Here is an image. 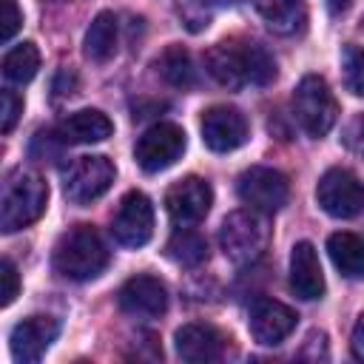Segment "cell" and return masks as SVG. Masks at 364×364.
Instances as JSON below:
<instances>
[{
    "mask_svg": "<svg viewBox=\"0 0 364 364\" xmlns=\"http://www.w3.org/2000/svg\"><path fill=\"white\" fill-rule=\"evenodd\" d=\"M205 68L219 85L230 91L242 88L245 82L267 85L276 77L273 54L262 43H253V40H225V43L210 46L205 54Z\"/></svg>",
    "mask_w": 364,
    "mask_h": 364,
    "instance_id": "1",
    "label": "cell"
},
{
    "mask_svg": "<svg viewBox=\"0 0 364 364\" xmlns=\"http://www.w3.org/2000/svg\"><path fill=\"white\" fill-rule=\"evenodd\" d=\"M51 264L63 279L88 282L108 267V247L91 225H74L57 239Z\"/></svg>",
    "mask_w": 364,
    "mask_h": 364,
    "instance_id": "2",
    "label": "cell"
},
{
    "mask_svg": "<svg viewBox=\"0 0 364 364\" xmlns=\"http://www.w3.org/2000/svg\"><path fill=\"white\" fill-rule=\"evenodd\" d=\"M48 205V185L43 182L40 173L14 168L3 179V193H0V228L3 233L23 230L34 225Z\"/></svg>",
    "mask_w": 364,
    "mask_h": 364,
    "instance_id": "3",
    "label": "cell"
},
{
    "mask_svg": "<svg viewBox=\"0 0 364 364\" xmlns=\"http://www.w3.org/2000/svg\"><path fill=\"white\" fill-rule=\"evenodd\" d=\"M267 239L270 228L264 216L253 208L228 213L219 228V245L233 264H253L267 250Z\"/></svg>",
    "mask_w": 364,
    "mask_h": 364,
    "instance_id": "4",
    "label": "cell"
},
{
    "mask_svg": "<svg viewBox=\"0 0 364 364\" xmlns=\"http://www.w3.org/2000/svg\"><path fill=\"white\" fill-rule=\"evenodd\" d=\"M293 117L307 136H324L338 119V102L324 77L307 74L293 91Z\"/></svg>",
    "mask_w": 364,
    "mask_h": 364,
    "instance_id": "5",
    "label": "cell"
},
{
    "mask_svg": "<svg viewBox=\"0 0 364 364\" xmlns=\"http://www.w3.org/2000/svg\"><path fill=\"white\" fill-rule=\"evenodd\" d=\"M114 176H117V168L108 156H102V154L77 156L63 176V191H65L68 202L91 205L114 185Z\"/></svg>",
    "mask_w": 364,
    "mask_h": 364,
    "instance_id": "6",
    "label": "cell"
},
{
    "mask_svg": "<svg viewBox=\"0 0 364 364\" xmlns=\"http://www.w3.org/2000/svg\"><path fill=\"white\" fill-rule=\"evenodd\" d=\"M236 193L239 199L259 210V213H276L287 205L290 196V182L282 171L276 168H264V165H253L247 171L239 173L236 179Z\"/></svg>",
    "mask_w": 364,
    "mask_h": 364,
    "instance_id": "7",
    "label": "cell"
},
{
    "mask_svg": "<svg viewBox=\"0 0 364 364\" xmlns=\"http://www.w3.org/2000/svg\"><path fill=\"white\" fill-rule=\"evenodd\" d=\"M316 202L336 219H353L364 210V182L347 168H330L316 185Z\"/></svg>",
    "mask_w": 364,
    "mask_h": 364,
    "instance_id": "8",
    "label": "cell"
},
{
    "mask_svg": "<svg viewBox=\"0 0 364 364\" xmlns=\"http://www.w3.org/2000/svg\"><path fill=\"white\" fill-rule=\"evenodd\" d=\"M185 151V131L173 122H156L151 125L134 148V159L145 173H159L171 168Z\"/></svg>",
    "mask_w": 364,
    "mask_h": 364,
    "instance_id": "9",
    "label": "cell"
},
{
    "mask_svg": "<svg viewBox=\"0 0 364 364\" xmlns=\"http://www.w3.org/2000/svg\"><path fill=\"white\" fill-rule=\"evenodd\" d=\"M111 233L125 247H142L154 236V205L142 191H131L122 196L114 219Z\"/></svg>",
    "mask_w": 364,
    "mask_h": 364,
    "instance_id": "10",
    "label": "cell"
},
{
    "mask_svg": "<svg viewBox=\"0 0 364 364\" xmlns=\"http://www.w3.org/2000/svg\"><path fill=\"white\" fill-rule=\"evenodd\" d=\"M213 205V191L199 176H185L165 193V210L173 225H196L208 216Z\"/></svg>",
    "mask_w": 364,
    "mask_h": 364,
    "instance_id": "11",
    "label": "cell"
},
{
    "mask_svg": "<svg viewBox=\"0 0 364 364\" xmlns=\"http://www.w3.org/2000/svg\"><path fill=\"white\" fill-rule=\"evenodd\" d=\"M202 142L216 151L228 154L247 142V119L233 105H213L202 114Z\"/></svg>",
    "mask_w": 364,
    "mask_h": 364,
    "instance_id": "12",
    "label": "cell"
},
{
    "mask_svg": "<svg viewBox=\"0 0 364 364\" xmlns=\"http://www.w3.org/2000/svg\"><path fill=\"white\" fill-rule=\"evenodd\" d=\"M173 341H176V355L182 361L208 364V361H222L225 358L230 338L219 327H213V324L191 321V324H182L176 330Z\"/></svg>",
    "mask_w": 364,
    "mask_h": 364,
    "instance_id": "13",
    "label": "cell"
},
{
    "mask_svg": "<svg viewBox=\"0 0 364 364\" xmlns=\"http://www.w3.org/2000/svg\"><path fill=\"white\" fill-rule=\"evenodd\" d=\"M57 333H60V321L54 316H28V318L17 321L9 336L14 361H23V364L40 361L46 355V350L51 347V341L57 338Z\"/></svg>",
    "mask_w": 364,
    "mask_h": 364,
    "instance_id": "14",
    "label": "cell"
},
{
    "mask_svg": "<svg viewBox=\"0 0 364 364\" xmlns=\"http://www.w3.org/2000/svg\"><path fill=\"white\" fill-rule=\"evenodd\" d=\"M296 310L276 299H256L250 304L247 330L259 344H282L296 327Z\"/></svg>",
    "mask_w": 364,
    "mask_h": 364,
    "instance_id": "15",
    "label": "cell"
},
{
    "mask_svg": "<svg viewBox=\"0 0 364 364\" xmlns=\"http://www.w3.org/2000/svg\"><path fill=\"white\" fill-rule=\"evenodd\" d=\"M117 301L119 307L128 313V316H136V318H156L168 310V290L165 284L156 279V276H148V273H136L131 276L119 293H117Z\"/></svg>",
    "mask_w": 364,
    "mask_h": 364,
    "instance_id": "16",
    "label": "cell"
},
{
    "mask_svg": "<svg viewBox=\"0 0 364 364\" xmlns=\"http://www.w3.org/2000/svg\"><path fill=\"white\" fill-rule=\"evenodd\" d=\"M290 287L299 299L313 301L324 296V273L318 264V253L310 242H296L290 253Z\"/></svg>",
    "mask_w": 364,
    "mask_h": 364,
    "instance_id": "17",
    "label": "cell"
},
{
    "mask_svg": "<svg viewBox=\"0 0 364 364\" xmlns=\"http://www.w3.org/2000/svg\"><path fill=\"white\" fill-rule=\"evenodd\" d=\"M54 134L65 145H91V142L108 139L114 134V122L97 108H82V111H74L65 119H60Z\"/></svg>",
    "mask_w": 364,
    "mask_h": 364,
    "instance_id": "18",
    "label": "cell"
},
{
    "mask_svg": "<svg viewBox=\"0 0 364 364\" xmlns=\"http://www.w3.org/2000/svg\"><path fill=\"white\" fill-rule=\"evenodd\" d=\"M259 17L273 34L290 37L299 34L307 23V6L304 0H253Z\"/></svg>",
    "mask_w": 364,
    "mask_h": 364,
    "instance_id": "19",
    "label": "cell"
},
{
    "mask_svg": "<svg viewBox=\"0 0 364 364\" xmlns=\"http://www.w3.org/2000/svg\"><path fill=\"white\" fill-rule=\"evenodd\" d=\"M117 43H119V23L114 17V11H100L88 31H85V40H82V51L88 60L94 63H105L114 57L117 51Z\"/></svg>",
    "mask_w": 364,
    "mask_h": 364,
    "instance_id": "20",
    "label": "cell"
},
{
    "mask_svg": "<svg viewBox=\"0 0 364 364\" xmlns=\"http://www.w3.org/2000/svg\"><path fill=\"white\" fill-rule=\"evenodd\" d=\"M327 253L336 270L347 279H364V239L347 230H338L327 239Z\"/></svg>",
    "mask_w": 364,
    "mask_h": 364,
    "instance_id": "21",
    "label": "cell"
},
{
    "mask_svg": "<svg viewBox=\"0 0 364 364\" xmlns=\"http://www.w3.org/2000/svg\"><path fill=\"white\" fill-rule=\"evenodd\" d=\"M156 71L159 77L173 85V88H193L196 85V68H193V60L191 54L182 48V46H168L159 57H156Z\"/></svg>",
    "mask_w": 364,
    "mask_h": 364,
    "instance_id": "22",
    "label": "cell"
},
{
    "mask_svg": "<svg viewBox=\"0 0 364 364\" xmlns=\"http://www.w3.org/2000/svg\"><path fill=\"white\" fill-rule=\"evenodd\" d=\"M165 253H168L171 262H176L182 267H196V264H202L208 259V242H205L202 233H196L188 225H182L179 230L171 233V239L165 245Z\"/></svg>",
    "mask_w": 364,
    "mask_h": 364,
    "instance_id": "23",
    "label": "cell"
},
{
    "mask_svg": "<svg viewBox=\"0 0 364 364\" xmlns=\"http://www.w3.org/2000/svg\"><path fill=\"white\" fill-rule=\"evenodd\" d=\"M37 68H40V51H37L34 43H20V46L9 48L6 57H3V77L9 82L26 85V82L34 80Z\"/></svg>",
    "mask_w": 364,
    "mask_h": 364,
    "instance_id": "24",
    "label": "cell"
},
{
    "mask_svg": "<svg viewBox=\"0 0 364 364\" xmlns=\"http://www.w3.org/2000/svg\"><path fill=\"white\" fill-rule=\"evenodd\" d=\"M176 17L191 34H199L210 26L213 6H210V0H176Z\"/></svg>",
    "mask_w": 364,
    "mask_h": 364,
    "instance_id": "25",
    "label": "cell"
},
{
    "mask_svg": "<svg viewBox=\"0 0 364 364\" xmlns=\"http://www.w3.org/2000/svg\"><path fill=\"white\" fill-rule=\"evenodd\" d=\"M341 71H344V85L355 97H364V48L361 46H347L341 54Z\"/></svg>",
    "mask_w": 364,
    "mask_h": 364,
    "instance_id": "26",
    "label": "cell"
},
{
    "mask_svg": "<svg viewBox=\"0 0 364 364\" xmlns=\"http://www.w3.org/2000/svg\"><path fill=\"white\" fill-rule=\"evenodd\" d=\"M20 114H23V100L11 88H3L0 91V131L9 134L14 122L20 119Z\"/></svg>",
    "mask_w": 364,
    "mask_h": 364,
    "instance_id": "27",
    "label": "cell"
},
{
    "mask_svg": "<svg viewBox=\"0 0 364 364\" xmlns=\"http://www.w3.org/2000/svg\"><path fill=\"white\" fill-rule=\"evenodd\" d=\"M23 26V11L17 9V0H0V40L9 43Z\"/></svg>",
    "mask_w": 364,
    "mask_h": 364,
    "instance_id": "28",
    "label": "cell"
},
{
    "mask_svg": "<svg viewBox=\"0 0 364 364\" xmlns=\"http://www.w3.org/2000/svg\"><path fill=\"white\" fill-rule=\"evenodd\" d=\"M0 279H3L0 304L9 307V304L17 299V293H20V273H17V267H14L11 259H3V264H0Z\"/></svg>",
    "mask_w": 364,
    "mask_h": 364,
    "instance_id": "29",
    "label": "cell"
},
{
    "mask_svg": "<svg viewBox=\"0 0 364 364\" xmlns=\"http://www.w3.org/2000/svg\"><path fill=\"white\" fill-rule=\"evenodd\" d=\"M344 142H347V148L355 156L364 159V114H358V117L350 119V125L344 128Z\"/></svg>",
    "mask_w": 364,
    "mask_h": 364,
    "instance_id": "30",
    "label": "cell"
},
{
    "mask_svg": "<svg viewBox=\"0 0 364 364\" xmlns=\"http://www.w3.org/2000/svg\"><path fill=\"white\" fill-rule=\"evenodd\" d=\"M350 350L358 361H364V313L358 316L355 327H353V336H350Z\"/></svg>",
    "mask_w": 364,
    "mask_h": 364,
    "instance_id": "31",
    "label": "cell"
},
{
    "mask_svg": "<svg viewBox=\"0 0 364 364\" xmlns=\"http://www.w3.org/2000/svg\"><path fill=\"white\" fill-rule=\"evenodd\" d=\"M74 88H77V77H74V71H60L57 74V80H54V91L60 94V97H65V94H74Z\"/></svg>",
    "mask_w": 364,
    "mask_h": 364,
    "instance_id": "32",
    "label": "cell"
},
{
    "mask_svg": "<svg viewBox=\"0 0 364 364\" xmlns=\"http://www.w3.org/2000/svg\"><path fill=\"white\" fill-rule=\"evenodd\" d=\"M347 3H350V0H330L333 9H347Z\"/></svg>",
    "mask_w": 364,
    "mask_h": 364,
    "instance_id": "33",
    "label": "cell"
},
{
    "mask_svg": "<svg viewBox=\"0 0 364 364\" xmlns=\"http://www.w3.org/2000/svg\"><path fill=\"white\" fill-rule=\"evenodd\" d=\"M225 3H228V0H225Z\"/></svg>",
    "mask_w": 364,
    "mask_h": 364,
    "instance_id": "34",
    "label": "cell"
}]
</instances>
